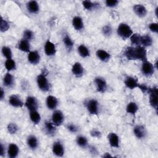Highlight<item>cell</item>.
<instances>
[{
  "label": "cell",
  "instance_id": "6da1fadb",
  "mask_svg": "<svg viewBox=\"0 0 158 158\" xmlns=\"http://www.w3.org/2000/svg\"><path fill=\"white\" fill-rule=\"evenodd\" d=\"M123 55L130 60H139L143 62L148 60L147 51L145 48L141 46L127 48L123 52Z\"/></svg>",
  "mask_w": 158,
  "mask_h": 158
},
{
  "label": "cell",
  "instance_id": "7a4b0ae2",
  "mask_svg": "<svg viewBox=\"0 0 158 158\" xmlns=\"http://www.w3.org/2000/svg\"><path fill=\"white\" fill-rule=\"evenodd\" d=\"M117 35L124 40L130 38L133 33L131 28L125 23H121L118 25L117 29Z\"/></svg>",
  "mask_w": 158,
  "mask_h": 158
},
{
  "label": "cell",
  "instance_id": "3957f363",
  "mask_svg": "<svg viewBox=\"0 0 158 158\" xmlns=\"http://www.w3.org/2000/svg\"><path fill=\"white\" fill-rule=\"evenodd\" d=\"M36 83L38 88L43 92H47L50 89V83L44 73H41L37 76Z\"/></svg>",
  "mask_w": 158,
  "mask_h": 158
},
{
  "label": "cell",
  "instance_id": "277c9868",
  "mask_svg": "<svg viewBox=\"0 0 158 158\" xmlns=\"http://www.w3.org/2000/svg\"><path fill=\"white\" fill-rule=\"evenodd\" d=\"M85 107L91 115H98L99 112V103L95 99L87 100L85 103Z\"/></svg>",
  "mask_w": 158,
  "mask_h": 158
},
{
  "label": "cell",
  "instance_id": "5b68a950",
  "mask_svg": "<svg viewBox=\"0 0 158 158\" xmlns=\"http://www.w3.org/2000/svg\"><path fill=\"white\" fill-rule=\"evenodd\" d=\"M149 102L150 105L156 110H157L158 106V89L157 86L149 88Z\"/></svg>",
  "mask_w": 158,
  "mask_h": 158
},
{
  "label": "cell",
  "instance_id": "8992f818",
  "mask_svg": "<svg viewBox=\"0 0 158 158\" xmlns=\"http://www.w3.org/2000/svg\"><path fill=\"white\" fill-rule=\"evenodd\" d=\"M155 68L154 64L146 60L143 62L141 66V71L143 75L146 77H151L154 73Z\"/></svg>",
  "mask_w": 158,
  "mask_h": 158
},
{
  "label": "cell",
  "instance_id": "52a82bcc",
  "mask_svg": "<svg viewBox=\"0 0 158 158\" xmlns=\"http://www.w3.org/2000/svg\"><path fill=\"white\" fill-rule=\"evenodd\" d=\"M64 122V115L63 112L60 110H54L52 114V122L56 127H59L62 125Z\"/></svg>",
  "mask_w": 158,
  "mask_h": 158
},
{
  "label": "cell",
  "instance_id": "ba28073f",
  "mask_svg": "<svg viewBox=\"0 0 158 158\" xmlns=\"http://www.w3.org/2000/svg\"><path fill=\"white\" fill-rule=\"evenodd\" d=\"M94 83L98 92L104 93L107 90V85L104 78L101 77H97L94 78Z\"/></svg>",
  "mask_w": 158,
  "mask_h": 158
},
{
  "label": "cell",
  "instance_id": "9c48e42d",
  "mask_svg": "<svg viewBox=\"0 0 158 158\" xmlns=\"http://www.w3.org/2000/svg\"><path fill=\"white\" fill-rule=\"evenodd\" d=\"M25 106L29 111L37 110L39 107L38 101L34 96H28L26 99Z\"/></svg>",
  "mask_w": 158,
  "mask_h": 158
},
{
  "label": "cell",
  "instance_id": "30bf717a",
  "mask_svg": "<svg viewBox=\"0 0 158 158\" xmlns=\"http://www.w3.org/2000/svg\"><path fill=\"white\" fill-rule=\"evenodd\" d=\"M52 151L55 156L57 157H62L65 152L64 147L62 143L59 141L54 142L52 146Z\"/></svg>",
  "mask_w": 158,
  "mask_h": 158
},
{
  "label": "cell",
  "instance_id": "8fae6325",
  "mask_svg": "<svg viewBox=\"0 0 158 158\" xmlns=\"http://www.w3.org/2000/svg\"><path fill=\"white\" fill-rule=\"evenodd\" d=\"M44 51L46 56L49 57L54 56L56 53V46L52 41L48 40L44 43Z\"/></svg>",
  "mask_w": 158,
  "mask_h": 158
},
{
  "label": "cell",
  "instance_id": "7c38bea8",
  "mask_svg": "<svg viewBox=\"0 0 158 158\" xmlns=\"http://www.w3.org/2000/svg\"><path fill=\"white\" fill-rule=\"evenodd\" d=\"M124 84L127 88L130 89H133L135 88H138L139 85L138 80L134 77L127 76L125 77L124 80Z\"/></svg>",
  "mask_w": 158,
  "mask_h": 158
},
{
  "label": "cell",
  "instance_id": "4fadbf2b",
  "mask_svg": "<svg viewBox=\"0 0 158 158\" xmlns=\"http://www.w3.org/2000/svg\"><path fill=\"white\" fill-rule=\"evenodd\" d=\"M9 103L14 107L19 108L22 107L24 105L21 98L17 94H12L9 98Z\"/></svg>",
  "mask_w": 158,
  "mask_h": 158
},
{
  "label": "cell",
  "instance_id": "5bb4252c",
  "mask_svg": "<svg viewBox=\"0 0 158 158\" xmlns=\"http://www.w3.org/2000/svg\"><path fill=\"white\" fill-rule=\"evenodd\" d=\"M133 10L135 14L140 18H143L146 17L148 14V10L143 4H138L134 5V6L133 7Z\"/></svg>",
  "mask_w": 158,
  "mask_h": 158
},
{
  "label": "cell",
  "instance_id": "9a60e30c",
  "mask_svg": "<svg viewBox=\"0 0 158 158\" xmlns=\"http://www.w3.org/2000/svg\"><path fill=\"white\" fill-rule=\"evenodd\" d=\"M72 72L77 78H80L84 75L85 69L81 63L77 62L74 63L72 67Z\"/></svg>",
  "mask_w": 158,
  "mask_h": 158
},
{
  "label": "cell",
  "instance_id": "2e32d148",
  "mask_svg": "<svg viewBox=\"0 0 158 158\" xmlns=\"http://www.w3.org/2000/svg\"><path fill=\"white\" fill-rule=\"evenodd\" d=\"M133 133L138 139H141L146 137L147 131L146 128L143 125H137L133 128Z\"/></svg>",
  "mask_w": 158,
  "mask_h": 158
},
{
  "label": "cell",
  "instance_id": "e0dca14e",
  "mask_svg": "<svg viewBox=\"0 0 158 158\" xmlns=\"http://www.w3.org/2000/svg\"><path fill=\"white\" fill-rule=\"evenodd\" d=\"M44 129L46 135L49 136H53L56 135L57 131L56 126L49 121H46L44 123Z\"/></svg>",
  "mask_w": 158,
  "mask_h": 158
},
{
  "label": "cell",
  "instance_id": "ac0fdd59",
  "mask_svg": "<svg viewBox=\"0 0 158 158\" xmlns=\"http://www.w3.org/2000/svg\"><path fill=\"white\" fill-rule=\"evenodd\" d=\"M28 61L32 65H37L41 59V56L38 51H31L27 56Z\"/></svg>",
  "mask_w": 158,
  "mask_h": 158
},
{
  "label": "cell",
  "instance_id": "d6986e66",
  "mask_svg": "<svg viewBox=\"0 0 158 158\" xmlns=\"http://www.w3.org/2000/svg\"><path fill=\"white\" fill-rule=\"evenodd\" d=\"M59 104L58 99L56 97L52 95H49L46 98V104L48 109L54 110L57 108Z\"/></svg>",
  "mask_w": 158,
  "mask_h": 158
},
{
  "label": "cell",
  "instance_id": "ffe728a7",
  "mask_svg": "<svg viewBox=\"0 0 158 158\" xmlns=\"http://www.w3.org/2000/svg\"><path fill=\"white\" fill-rule=\"evenodd\" d=\"M107 139L110 146L112 148H118L120 146V139L118 136L114 132L110 133L107 136Z\"/></svg>",
  "mask_w": 158,
  "mask_h": 158
},
{
  "label": "cell",
  "instance_id": "44dd1931",
  "mask_svg": "<svg viewBox=\"0 0 158 158\" xmlns=\"http://www.w3.org/2000/svg\"><path fill=\"white\" fill-rule=\"evenodd\" d=\"M7 156L10 158H15L17 157L19 153V148L15 143H10L7 149Z\"/></svg>",
  "mask_w": 158,
  "mask_h": 158
},
{
  "label": "cell",
  "instance_id": "7402d4cb",
  "mask_svg": "<svg viewBox=\"0 0 158 158\" xmlns=\"http://www.w3.org/2000/svg\"><path fill=\"white\" fill-rule=\"evenodd\" d=\"M27 9L32 14H36L40 11V6L37 1H30L27 3Z\"/></svg>",
  "mask_w": 158,
  "mask_h": 158
},
{
  "label": "cell",
  "instance_id": "603a6c76",
  "mask_svg": "<svg viewBox=\"0 0 158 158\" xmlns=\"http://www.w3.org/2000/svg\"><path fill=\"white\" fill-rule=\"evenodd\" d=\"M17 48L24 52L29 53L31 51V46L30 41L22 38L17 44Z\"/></svg>",
  "mask_w": 158,
  "mask_h": 158
},
{
  "label": "cell",
  "instance_id": "cb8c5ba5",
  "mask_svg": "<svg viewBox=\"0 0 158 158\" xmlns=\"http://www.w3.org/2000/svg\"><path fill=\"white\" fill-rule=\"evenodd\" d=\"M72 26L77 31H81L84 28V23L83 19L80 16H75L72 21Z\"/></svg>",
  "mask_w": 158,
  "mask_h": 158
},
{
  "label": "cell",
  "instance_id": "d4e9b609",
  "mask_svg": "<svg viewBox=\"0 0 158 158\" xmlns=\"http://www.w3.org/2000/svg\"><path fill=\"white\" fill-rule=\"evenodd\" d=\"M14 77L9 72H7L3 78V84L6 87L12 88L14 85Z\"/></svg>",
  "mask_w": 158,
  "mask_h": 158
},
{
  "label": "cell",
  "instance_id": "484cf974",
  "mask_svg": "<svg viewBox=\"0 0 158 158\" xmlns=\"http://www.w3.org/2000/svg\"><path fill=\"white\" fill-rule=\"evenodd\" d=\"M27 143L28 148L32 150L36 149L38 148L39 144L38 139L36 138V136L33 135L28 136V137L27 138Z\"/></svg>",
  "mask_w": 158,
  "mask_h": 158
},
{
  "label": "cell",
  "instance_id": "4316f807",
  "mask_svg": "<svg viewBox=\"0 0 158 158\" xmlns=\"http://www.w3.org/2000/svg\"><path fill=\"white\" fill-rule=\"evenodd\" d=\"M97 57L102 62H107L110 59V54L104 49H98L96 52Z\"/></svg>",
  "mask_w": 158,
  "mask_h": 158
},
{
  "label": "cell",
  "instance_id": "83f0119b",
  "mask_svg": "<svg viewBox=\"0 0 158 158\" xmlns=\"http://www.w3.org/2000/svg\"><path fill=\"white\" fill-rule=\"evenodd\" d=\"M62 41H63L64 45L65 46V48H66V49L68 51H72V49L73 48L74 43H73V40H72V38H70V36L69 35L66 34L64 36L63 39H62Z\"/></svg>",
  "mask_w": 158,
  "mask_h": 158
},
{
  "label": "cell",
  "instance_id": "f1b7e54d",
  "mask_svg": "<svg viewBox=\"0 0 158 158\" xmlns=\"http://www.w3.org/2000/svg\"><path fill=\"white\" fill-rule=\"evenodd\" d=\"M138 109V106L135 102H130L126 106V112L133 115H135L137 113Z\"/></svg>",
  "mask_w": 158,
  "mask_h": 158
},
{
  "label": "cell",
  "instance_id": "f546056e",
  "mask_svg": "<svg viewBox=\"0 0 158 158\" xmlns=\"http://www.w3.org/2000/svg\"><path fill=\"white\" fill-rule=\"evenodd\" d=\"M153 43V40L150 35H145L141 36V46L146 48L150 47L152 46Z\"/></svg>",
  "mask_w": 158,
  "mask_h": 158
},
{
  "label": "cell",
  "instance_id": "4dcf8cb0",
  "mask_svg": "<svg viewBox=\"0 0 158 158\" xmlns=\"http://www.w3.org/2000/svg\"><path fill=\"white\" fill-rule=\"evenodd\" d=\"M29 116H30V120L35 125L38 124L41 121V115L37 111V110L30 111Z\"/></svg>",
  "mask_w": 158,
  "mask_h": 158
},
{
  "label": "cell",
  "instance_id": "1f68e13d",
  "mask_svg": "<svg viewBox=\"0 0 158 158\" xmlns=\"http://www.w3.org/2000/svg\"><path fill=\"white\" fill-rule=\"evenodd\" d=\"M78 52L79 55L83 57V58H86L89 56L90 55V51L89 49L84 44H81L78 47Z\"/></svg>",
  "mask_w": 158,
  "mask_h": 158
},
{
  "label": "cell",
  "instance_id": "d6a6232c",
  "mask_svg": "<svg viewBox=\"0 0 158 158\" xmlns=\"http://www.w3.org/2000/svg\"><path fill=\"white\" fill-rule=\"evenodd\" d=\"M82 5L85 9L88 10H93L94 9H96L98 7L99 4L89 0H85L82 1Z\"/></svg>",
  "mask_w": 158,
  "mask_h": 158
},
{
  "label": "cell",
  "instance_id": "836d02e7",
  "mask_svg": "<svg viewBox=\"0 0 158 158\" xmlns=\"http://www.w3.org/2000/svg\"><path fill=\"white\" fill-rule=\"evenodd\" d=\"M76 143L78 146L82 148H86L88 144V139L86 138V136H82V135H80L77 137Z\"/></svg>",
  "mask_w": 158,
  "mask_h": 158
},
{
  "label": "cell",
  "instance_id": "e575fe53",
  "mask_svg": "<svg viewBox=\"0 0 158 158\" xmlns=\"http://www.w3.org/2000/svg\"><path fill=\"white\" fill-rule=\"evenodd\" d=\"M141 36L139 33H133L130 37L131 44L133 46H141Z\"/></svg>",
  "mask_w": 158,
  "mask_h": 158
},
{
  "label": "cell",
  "instance_id": "d590c367",
  "mask_svg": "<svg viewBox=\"0 0 158 158\" xmlns=\"http://www.w3.org/2000/svg\"><path fill=\"white\" fill-rule=\"evenodd\" d=\"M4 66L8 72H10L16 69V63L12 59H6L4 63Z\"/></svg>",
  "mask_w": 158,
  "mask_h": 158
},
{
  "label": "cell",
  "instance_id": "8d00e7d4",
  "mask_svg": "<svg viewBox=\"0 0 158 158\" xmlns=\"http://www.w3.org/2000/svg\"><path fill=\"white\" fill-rule=\"evenodd\" d=\"M1 52L2 54V56L6 57L7 59H12V52L11 49L8 46H2L1 49Z\"/></svg>",
  "mask_w": 158,
  "mask_h": 158
},
{
  "label": "cell",
  "instance_id": "74e56055",
  "mask_svg": "<svg viewBox=\"0 0 158 158\" xmlns=\"http://www.w3.org/2000/svg\"><path fill=\"white\" fill-rule=\"evenodd\" d=\"M10 27V25L8 23V22L4 19L2 17H1V20H0V30L1 32H5L9 30Z\"/></svg>",
  "mask_w": 158,
  "mask_h": 158
},
{
  "label": "cell",
  "instance_id": "f35d334b",
  "mask_svg": "<svg viewBox=\"0 0 158 158\" xmlns=\"http://www.w3.org/2000/svg\"><path fill=\"white\" fill-rule=\"evenodd\" d=\"M102 33L104 36L109 37L112 35V28L109 25H106L102 28Z\"/></svg>",
  "mask_w": 158,
  "mask_h": 158
},
{
  "label": "cell",
  "instance_id": "ab89813d",
  "mask_svg": "<svg viewBox=\"0 0 158 158\" xmlns=\"http://www.w3.org/2000/svg\"><path fill=\"white\" fill-rule=\"evenodd\" d=\"M33 38H34V33L31 30L27 29V30H24V31L23 33V39L30 41L31 40H33Z\"/></svg>",
  "mask_w": 158,
  "mask_h": 158
},
{
  "label": "cell",
  "instance_id": "60d3db41",
  "mask_svg": "<svg viewBox=\"0 0 158 158\" xmlns=\"http://www.w3.org/2000/svg\"><path fill=\"white\" fill-rule=\"evenodd\" d=\"M7 130L10 134H16L19 130V127L15 123H9L7 125Z\"/></svg>",
  "mask_w": 158,
  "mask_h": 158
},
{
  "label": "cell",
  "instance_id": "b9f144b4",
  "mask_svg": "<svg viewBox=\"0 0 158 158\" xmlns=\"http://www.w3.org/2000/svg\"><path fill=\"white\" fill-rule=\"evenodd\" d=\"M119 3V1L117 0H107L105 1V4L107 7L110 8H113L116 7Z\"/></svg>",
  "mask_w": 158,
  "mask_h": 158
},
{
  "label": "cell",
  "instance_id": "7bdbcfd3",
  "mask_svg": "<svg viewBox=\"0 0 158 158\" xmlns=\"http://www.w3.org/2000/svg\"><path fill=\"white\" fill-rule=\"evenodd\" d=\"M67 129L72 133H75L78 131V127L74 123H69L67 125Z\"/></svg>",
  "mask_w": 158,
  "mask_h": 158
},
{
  "label": "cell",
  "instance_id": "ee69618b",
  "mask_svg": "<svg viewBox=\"0 0 158 158\" xmlns=\"http://www.w3.org/2000/svg\"><path fill=\"white\" fill-rule=\"evenodd\" d=\"M149 30L155 33H158V23L156 22H152L149 24Z\"/></svg>",
  "mask_w": 158,
  "mask_h": 158
},
{
  "label": "cell",
  "instance_id": "f6af8a7d",
  "mask_svg": "<svg viewBox=\"0 0 158 158\" xmlns=\"http://www.w3.org/2000/svg\"><path fill=\"white\" fill-rule=\"evenodd\" d=\"M90 135L92 137L94 138H99L101 136V133L100 131H99L97 129L93 128L90 131Z\"/></svg>",
  "mask_w": 158,
  "mask_h": 158
},
{
  "label": "cell",
  "instance_id": "bcb514c9",
  "mask_svg": "<svg viewBox=\"0 0 158 158\" xmlns=\"http://www.w3.org/2000/svg\"><path fill=\"white\" fill-rule=\"evenodd\" d=\"M141 91L142 93H148V91H149V87H148L146 85L144 84H140L138 86V88Z\"/></svg>",
  "mask_w": 158,
  "mask_h": 158
},
{
  "label": "cell",
  "instance_id": "7dc6e473",
  "mask_svg": "<svg viewBox=\"0 0 158 158\" xmlns=\"http://www.w3.org/2000/svg\"><path fill=\"white\" fill-rule=\"evenodd\" d=\"M89 152H91V154H93L94 156H95L98 154L97 149L95 147L93 146H91L89 147Z\"/></svg>",
  "mask_w": 158,
  "mask_h": 158
},
{
  "label": "cell",
  "instance_id": "c3c4849f",
  "mask_svg": "<svg viewBox=\"0 0 158 158\" xmlns=\"http://www.w3.org/2000/svg\"><path fill=\"white\" fill-rule=\"evenodd\" d=\"M6 152V150H5V147L4 146V145L1 143V156H3V155L5 154Z\"/></svg>",
  "mask_w": 158,
  "mask_h": 158
},
{
  "label": "cell",
  "instance_id": "681fc988",
  "mask_svg": "<svg viewBox=\"0 0 158 158\" xmlns=\"http://www.w3.org/2000/svg\"><path fill=\"white\" fill-rule=\"evenodd\" d=\"M4 96H5V91H4L3 88H1V96H0L1 100H2V99H4Z\"/></svg>",
  "mask_w": 158,
  "mask_h": 158
},
{
  "label": "cell",
  "instance_id": "f907efd6",
  "mask_svg": "<svg viewBox=\"0 0 158 158\" xmlns=\"http://www.w3.org/2000/svg\"><path fill=\"white\" fill-rule=\"evenodd\" d=\"M103 157H112V156L109 153L106 152V153H105V154L103 155Z\"/></svg>",
  "mask_w": 158,
  "mask_h": 158
},
{
  "label": "cell",
  "instance_id": "816d5d0a",
  "mask_svg": "<svg viewBox=\"0 0 158 158\" xmlns=\"http://www.w3.org/2000/svg\"><path fill=\"white\" fill-rule=\"evenodd\" d=\"M155 15L157 17V16H158V6H157L155 9Z\"/></svg>",
  "mask_w": 158,
  "mask_h": 158
}]
</instances>
